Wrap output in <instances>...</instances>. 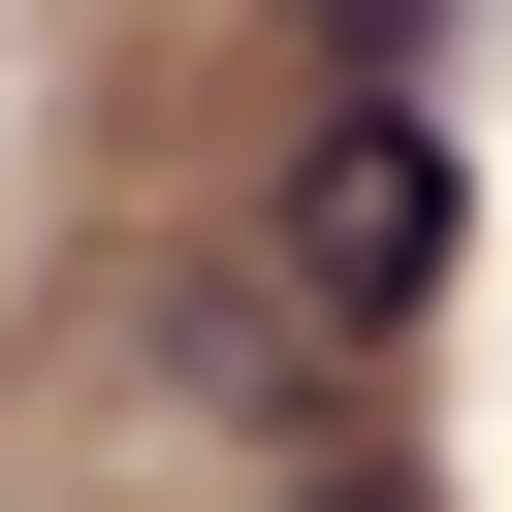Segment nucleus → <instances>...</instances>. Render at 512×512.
Segmentation results:
<instances>
[{"label":"nucleus","mask_w":512,"mask_h":512,"mask_svg":"<svg viewBox=\"0 0 512 512\" xmlns=\"http://www.w3.org/2000/svg\"><path fill=\"white\" fill-rule=\"evenodd\" d=\"M256 256H288L320 352H416V320H448V128H416V96H320L288 192H256Z\"/></svg>","instance_id":"nucleus-1"},{"label":"nucleus","mask_w":512,"mask_h":512,"mask_svg":"<svg viewBox=\"0 0 512 512\" xmlns=\"http://www.w3.org/2000/svg\"><path fill=\"white\" fill-rule=\"evenodd\" d=\"M320 32H352V96H416V64H448V0H320Z\"/></svg>","instance_id":"nucleus-2"}]
</instances>
